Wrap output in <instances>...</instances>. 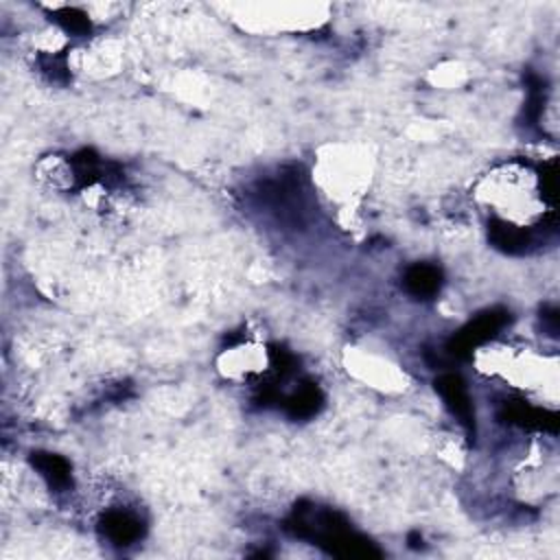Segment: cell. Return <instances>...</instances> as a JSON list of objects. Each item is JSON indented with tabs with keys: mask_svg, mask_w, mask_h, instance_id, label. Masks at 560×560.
<instances>
[{
	"mask_svg": "<svg viewBox=\"0 0 560 560\" xmlns=\"http://www.w3.org/2000/svg\"><path fill=\"white\" fill-rule=\"evenodd\" d=\"M52 15H55V20L59 22V26H63V28H66L68 33H72V35H81V33H88V31H90V20H88L81 11H77V9L66 7V9L55 11Z\"/></svg>",
	"mask_w": 560,
	"mask_h": 560,
	"instance_id": "cell-7",
	"label": "cell"
},
{
	"mask_svg": "<svg viewBox=\"0 0 560 560\" xmlns=\"http://www.w3.org/2000/svg\"><path fill=\"white\" fill-rule=\"evenodd\" d=\"M271 363H273V359H271L269 350L265 346L252 343V341L236 343L219 357V370L228 378L256 376L260 372H267L271 368Z\"/></svg>",
	"mask_w": 560,
	"mask_h": 560,
	"instance_id": "cell-4",
	"label": "cell"
},
{
	"mask_svg": "<svg viewBox=\"0 0 560 560\" xmlns=\"http://www.w3.org/2000/svg\"><path fill=\"white\" fill-rule=\"evenodd\" d=\"M438 271L433 267L427 265H418L413 269H409L407 273V287L416 293V295H429L438 289Z\"/></svg>",
	"mask_w": 560,
	"mask_h": 560,
	"instance_id": "cell-6",
	"label": "cell"
},
{
	"mask_svg": "<svg viewBox=\"0 0 560 560\" xmlns=\"http://www.w3.org/2000/svg\"><path fill=\"white\" fill-rule=\"evenodd\" d=\"M492 365V372L512 381L516 387H542L556 392V361L547 363L545 357H538L529 350L512 352V348H492L486 359Z\"/></svg>",
	"mask_w": 560,
	"mask_h": 560,
	"instance_id": "cell-2",
	"label": "cell"
},
{
	"mask_svg": "<svg viewBox=\"0 0 560 560\" xmlns=\"http://www.w3.org/2000/svg\"><path fill=\"white\" fill-rule=\"evenodd\" d=\"M438 389L442 392V396L448 402V407L453 409V413L466 427H472V411H470V402H468V396H466V389H464L462 381L453 374H446L438 381Z\"/></svg>",
	"mask_w": 560,
	"mask_h": 560,
	"instance_id": "cell-5",
	"label": "cell"
},
{
	"mask_svg": "<svg viewBox=\"0 0 560 560\" xmlns=\"http://www.w3.org/2000/svg\"><path fill=\"white\" fill-rule=\"evenodd\" d=\"M547 190L540 173L527 164H505L483 177L477 197L486 203L497 223V238L505 245L525 243V232L547 212Z\"/></svg>",
	"mask_w": 560,
	"mask_h": 560,
	"instance_id": "cell-1",
	"label": "cell"
},
{
	"mask_svg": "<svg viewBox=\"0 0 560 560\" xmlns=\"http://www.w3.org/2000/svg\"><path fill=\"white\" fill-rule=\"evenodd\" d=\"M368 184V168L363 158H354L350 153L328 155L322 164V186L335 199H350L361 195V188Z\"/></svg>",
	"mask_w": 560,
	"mask_h": 560,
	"instance_id": "cell-3",
	"label": "cell"
}]
</instances>
